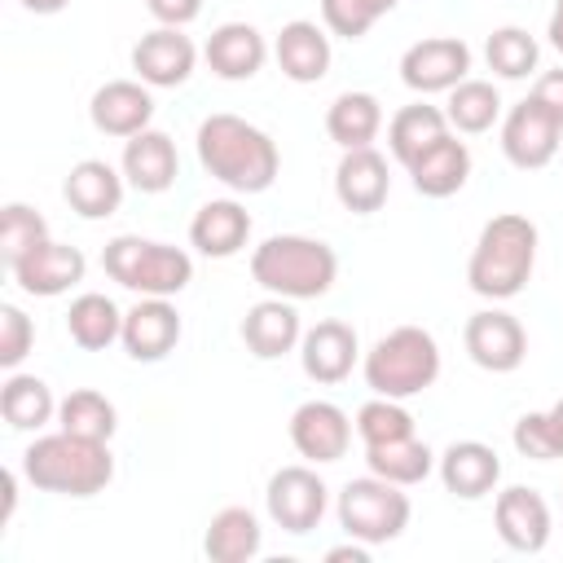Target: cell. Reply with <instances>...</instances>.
<instances>
[{
	"label": "cell",
	"mask_w": 563,
	"mask_h": 563,
	"mask_svg": "<svg viewBox=\"0 0 563 563\" xmlns=\"http://www.w3.org/2000/svg\"><path fill=\"white\" fill-rule=\"evenodd\" d=\"M0 413H4V422L13 431H40V427H48L57 418V400H53L44 378L9 369V378L0 387Z\"/></svg>",
	"instance_id": "1f68e13d"
},
{
	"label": "cell",
	"mask_w": 563,
	"mask_h": 563,
	"mask_svg": "<svg viewBox=\"0 0 563 563\" xmlns=\"http://www.w3.org/2000/svg\"><path fill=\"white\" fill-rule=\"evenodd\" d=\"M303 339V325H299V312H295V299H282V295H268L260 303L246 308L242 317V343L251 356L260 361H277L286 352H295Z\"/></svg>",
	"instance_id": "d6986e66"
},
{
	"label": "cell",
	"mask_w": 563,
	"mask_h": 563,
	"mask_svg": "<svg viewBox=\"0 0 563 563\" xmlns=\"http://www.w3.org/2000/svg\"><path fill=\"white\" fill-rule=\"evenodd\" d=\"M57 427L70 431V435L106 440V444H110V435H114V427H119V413H114V405H110L101 391L79 387V391H70L66 400H57Z\"/></svg>",
	"instance_id": "e575fe53"
},
{
	"label": "cell",
	"mask_w": 563,
	"mask_h": 563,
	"mask_svg": "<svg viewBox=\"0 0 563 563\" xmlns=\"http://www.w3.org/2000/svg\"><path fill=\"white\" fill-rule=\"evenodd\" d=\"M264 501H268V519L277 528L303 537V532H312L321 523L330 497H325V484H321L317 471H308V466H282V471H273Z\"/></svg>",
	"instance_id": "30bf717a"
},
{
	"label": "cell",
	"mask_w": 563,
	"mask_h": 563,
	"mask_svg": "<svg viewBox=\"0 0 563 563\" xmlns=\"http://www.w3.org/2000/svg\"><path fill=\"white\" fill-rule=\"evenodd\" d=\"M88 119H92L97 132L123 136V141L145 132L150 119H154L150 84H141V79H110V84H101L92 92V101H88Z\"/></svg>",
	"instance_id": "2e32d148"
},
{
	"label": "cell",
	"mask_w": 563,
	"mask_h": 563,
	"mask_svg": "<svg viewBox=\"0 0 563 563\" xmlns=\"http://www.w3.org/2000/svg\"><path fill=\"white\" fill-rule=\"evenodd\" d=\"M383 128V106L374 92H339L325 110V136L339 145V150H365L374 145Z\"/></svg>",
	"instance_id": "83f0119b"
},
{
	"label": "cell",
	"mask_w": 563,
	"mask_h": 563,
	"mask_svg": "<svg viewBox=\"0 0 563 563\" xmlns=\"http://www.w3.org/2000/svg\"><path fill=\"white\" fill-rule=\"evenodd\" d=\"M290 444L308 462H339L352 444V422L334 400H303L290 413Z\"/></svg>",
	"instance_id": "5bb4252c"
},
{
	"label": "cell",
	"mask_w": 563,
	"mask_h": 563,
	"mask_svg": "<svg viewBox=\"0 0 563 563\" xmlns=\"http://www.w3.org/2000/svg\"><path fill=\"white\" fill-rule=\"evenodd\" d=\"M211 75L238 84V79H255L264 70V57H268V44L264 35L251 26V22H220L211 35H207V48H202Z\"/></svg>",
	"instance_id": "cb8c5ba5"
},
{
	"label": "cell",
	"mask_w": 563,
	"mask_h": 563,
	"mask_svg": "<svg viewBox=\"0 0 563 563\" xmlns=\"http://www.w3.org/2000/svg\"><path fill=\"white\" fill-rule=\"evenodd\" d=\"M400 0H321V22L330 35L361 40L383 13H391Z\"/></svg>",
	"instance_id": "f35d334b"
},
{
	"label": "cell",
	"mask_w": 563,
	"mask_h": 563,
	"mask_svg": "<svg viewBox=\"0 0 563 563\" xmlns=\"http://www.w3.org/2000/svg\"><path fill=\"white\" fill-rule=\"evenodd\" d=\"M466 70H471V48H466V40H457V35H427V40H418V44H409L405 48V57H400V79H405V88H413V92H449V88H457L462 79H466Z\"/></svg>",
	"instance_id": "ba28073f"
},
{
	"label": "cell",
	"mask_w": 563,
	"mask_h": 563,
	"mask_svg": "<svg viewBox=\"0 0 563 563\" xmlns=\"http://www.w3.org/2000/svg\"><path fill=\"white\" fill-rule=\"evenodd\" d=\"M462 343H466V356L488 374H510L528 356V334H523L519 317H510L506 308L475 312L462 330Z\"/></svg>",
	"instance_id": "8fae6325"
},
{
	"label": "cell",
	"mask_w": 563,
	"mask_h": 563,
	"mask_svg": "<svg viewBox=\"0 0 563 563\" xmlns=\"http://www.w3.org/2000/svg\"><path fill=\"white\" fill-rule=\"evenodd\" d=\"M0 484H4V515H0V519L9 523V515H13V501H18V475H13V471H4V475H0Z\"/></svg>",
	"instance_id": "f6af8a7d"
},
{
	"label": "cell",
	"mask_w": 563,
	"mask_h": 563,
	"mask_svg": "<svg viewBox=\"0 0 563 563\" xmlns=\"http://www.w3.org/2000/svg\"><path fill=\"white\" fill-rule=\"evenodd\" d=\"M66 334H70V343H75V347H84V352H101V347H110V343L123 334V312L114 308V299H110V295L88 290V295L70 299Z\"/></svg>",
	"instance_id": "d6a6232c"
},
{
	"label": "cell",
	"mask_w": 563,
	"mask_h": 563,
	"mask_svg": "<svg viewBox=\"0 0 563 563\" xmlns=\"http://www.w3.org/2000/svg\"><path fill=\"white\" fill-rule=\"evenodd\" d=\"M559 145H563V123L532 97L510 106V114L501 119V154L523 172L545 167L559 154Z\"/></svg>",
	"instance_id": "9c48e42d"
},
{
	"label": "cell",
	"mask_w": 563,
	"mask_h": 563,
	"mask_svg": "<svg viewBox=\"0 0 563 563\" xmlns=\"http://www.w3.org/2000/svg\"><path fill=\"white\" fill-rule=\"evenodd\" d=\"M440 378V343L422 325H396L365 352V383L374 396L409 400Z\"/></svg>",
	"instance_id": "8992f818"
},
{
	"label": "cell",
	"mask_w": 563,
	"mask_h": 563,
	"mask_svg": "<svg viewBox=\"0 0 563 563\" xmlns=\"http://www.w3.org/2000/svg\"><path fill=\"white\" fill-rule=\"evenodd\" d=\"M484 57H488V70L501 75V79H528L541 62V48L537 40L523 31V26H497L484 44Z\"/></svg>",
	"instance_id": "d590c367"
},
{
	"label": "cell",
	"mask_w": 563,
	"mask_h": 563,
	"mask_svg": "<svg viewBox=\"0 0 563 563\" xmlns=\"http://www.w3.org/2000/svg\"><path fill=\"white\" fill-rule=\"evenodd\" d=\"M554 9H563V0H554Z\"/></svg>",
	"instance_id": "681fc988"
},
{
	"label": "cell",
	"mask_w": 563,
	"mask_h": 563,
	"mask_svg": "<svg viewBox=\"0 0 563 563\" xmlns=\"http://www.w3.org/2000/svg\"><path fill=\"white\" fill-rule=\"evenodd\" d=\"M251 238V211L233 198H211L189 220V246L207 260H229Z\"/></svg>",
	"instance_id": "44dd1931"
},
{
	"label": "cell",
	"mask_w": 563,
	"mask_h": 563,
	"mask_svg": "<svg viewBox=\"0 0 563 563\" xmlns=\"http://www.w3.org/2000/svg\"><path fill=\"white\" fill-rule=\"evenodd\" d=\"M510 440H515V449H519L528 462H554V457H563V440H559L550 413H523V418L515 422Z\"/></svg>",
	"instance_id": "ab89813d"
},
{
	"label": "cell",
	"mask_w": 563,
	"mask_h": 563,
	"mask_svg": "<svg viewBox=\"0 0 563 563\" xmlns=\"http://www.w3.org/2000/svg\"><path fill=\"white\" fill-rule=\"evenodd\" d=\"M365 466L378 479H391L400 488H413V484H422L435 471V453L418 435H400V440L365 444Z\"/></svg>",
	"instance_id": "4dcf8cb0"
},
{
	"label": "cell",
	"mask_w": 563,
	"mask_h": 563,
	"mask_svg": "<svg viewBox=\"0 0 563 563\" xmlns=\"http://www.w3.org/2000/svg\"><path fill=\"white\" fill-rule=\"evenodd\" d=\"M101 268L110 273V282H119L132 295H150V299H172L194 282V260L180 246L154 242V238H136V233H119L106 242L101 251Z\"/></svg>",
	"instance_id": "5b68a950"
},
{
	"label": "cell",
	"mask_w": 563,
	"mask_h": 563,
	"mask_svg": "<svg viewBox=\"0 0 563 563\" xmlns=\"http://www.w3.org/2000/svg\"><path fill=\"white\" fill-rule=\"evenodd\" d=\"M356 356H361V343H356V330L347 321H317L299 339V365H303V374L312 383H325V387L343 383L352 374Z\"/></svg>",
	"instance_id": "ac0fdd59"
},
{
	"label": "cell",
	"mask_w": 563,
	"mask_h": 563,
	"mask_svg": "<svg viewBox=\"0 0 563 563\" xmlns=\"http://www.w3.org/2000/svg\"><path fill=\"white\" fill-rule=\"evenodd\" d=\"M449 136V119L440 106H427V101H413V106H400L387 123V145L396 154L400 167H409L418 154H427L435 141Z\"/></svg>",
	"instance_id": "f1b7e54d"
},
{
	"label": "cell",
	"mask_w": 563,
	"mask_h": 563,
	"mask_svg": "<svg viewBox=\"0 0 563 563\" xmlns=\"http://www.w3.org/2000/svg\"><path fill=\"white\" fill-rule=\"evenodd\" d=\"M198 66V48L180 26H154L132 44V70L150 88H180Z\"/></svg>",
	"instance_id": "7c38bea8"
},
{
	"label": "cell",
	"mask_w": 563,
	"mask_h": 563,
	"mask_svg": "<svg viewBox=\"0 0 563 563\" xmlns=\"http://www.w3.org/2000/svg\"><path fill=\"white\" fill-rule=\"evenodd\" d=\"M48 238V224H44V216L35 211V207H26V202H9L4 211H0V255H4V264H13V260H22L31 246H40Z\"/></svg>",
	"instance_id": "74e56055"
},
{
	"label": "cell",
	"mask_w": 563,
	"mask_h": 563,
	"mask_svg": "<svg viewBox=\"0 0 563 563\" xmlns=\"http://www.w3.org/2000/svg\"><path fill=\"white\" fill-rule=\"evenodd\" d=\"M501 114V97L488 79H462L457 88H449V106H444V119L453 132H466V136H479L497 123Z\"/></svg>",
	"instance_id": "836d02e7"
},
{
	"label": "cell",
	"mask_w": 563,
	"mask_h": 563,
	"mask_svg": "<svg viewBox=\"0 0 563 563\" xmlns=\"http://www.w3.org/2000/svg\"><path fill=\"white\" fill-rule=\"evenodd\" d=\"M145 9L158 18V26H189L202 13V0H145Z\"/></svg>",
	"instance_id": "b9f144b4"
},
{
	"label": "cell",
	"mask_w": 563,
	"mask_h": 563,
	"mask_svg": "<svg viewBox=\"0 0 563 563\" xmlns=\"http://www.w3.org/2000/svg\"><path fill=\"white\" fill-rule=\"evenodd\" d=\"M405 172H409V180H413V189H418L422 198H449V194H457V189L466 185V176H471V150H466V141H457V136L449 132V136L435 141L427 154H418Z\"/></svg>",
	"instance_id": "4316f807"
},
{
	"label": "cell",
	"mask_w": 563,
	"mask_h": 563,
	"mask_svg": "<svg viewBox=\"0 0 563 563\" xmlns=\"http://www.w3.org/2000/svg\"><path fill=\"white\" fill-rule=\"evenodd\" d=\"M545 35H550V44L563 53V9H554V13H550V26H545Z\"/></svg>",
	"instance_id": "7dc6e473"
},
{
	"label": "cell",
	"mask_w": 563,
	"mask_h": 563,
	"mask_svg": "<svg viewBox=\"0 0 563 563\" xmlns=\"http://www.w3.org/2000/svg\"><path fill=\"white\" fill-rule=\"evenodd\" d=\"M180 176V158L167 132L145 128L123 141V180L141 194H167Z\"/></svg>",
	"instance_id": "603a6c76"
},
{
	"label": "cell",
	"mask_w": 563,
	"mask_h": 563,
	"mask_svg": "<svg viewBox=\"0 0 563 563\" xmlns=\"http://www.w3.org/2000/svg\"><path fill=\"white\" fill-rule=\"evenodd\" d=\"M356 435L361 444H383V440H400V435H413V418L400 400L391 396H374L356 409Z\"/></svg>",
	"instance_id": "8d00e7d4"
},
{
	"label": "cell",
	"mask_w": 563,
	"mask_h": 563,
	"mask_svg": "<svg viewBox=\"0 0 563 563\" xmlns=\"http://www.w3.org/2000/svg\"><path fill=\"white\" fill-rule=\"evenodd\" d=\"M35 343V321L18 303H0V365L18 369Z\"/></svg>",
	"instance_id": "60d3db41"
},
{
	"label": "cell",
	"mask_w": 563,
	"mask_h": 563,
	"mask_svg": "<svg viewBox=\"0 0 563 563\" xmlns=\"http://www.w3.org/2000/svg\"><path fill=\"white\" fill-rule=\"evenodd\" d=\"M493 523H497V537L519 554H541L550 541V506L537 488H523V484L497 493Z\"/></svg>",
	"instance_id": "9a60e30c"
},
{
	"label": "cell",
	"mask_w": 563,
	"mask_h": 563,
	"mask_svg": "<svg viewBox=\"0 0 563 563\" xmlns=\"http://www.w3.org/2000/svg\"><path fill=\"white\" fill-rule=\"evenodd\" d=\"M435 471H440V484H444L453 497L479 501V497H488V493L497 488V479H501V457H497V449H488L484 440H453V444L440 453Z\"/></svg>",
	"instance_id": "ffe728a7"
},
{
	"label": "cell",
	"mask_w": 563,
	"mask_h": 563,
	"mask_svg": "<svg viewBox=\"0 0 563 563\" xmlns=\"http://www.w3.org/2000/svg\"><path fill=\"white\" fill-rule=\"evenodd\" d=\"M70 0H22V9L26 13H62Z\"/></svg>",
	"instance_id": "bcb514c9"
},
{
	"label": "cell",
	"mask_w": 563,
	"mask_h": 563,
	"mask_svg": "<svg viewBox=\"0 0 563 563\" xmlns=\"http://www.w3.org/2000/svg\"><path fill=\"white\" fill-rule=\"evenodd\" d=\"M532 264H537V224L528 216L501 211L479 229L466 264V282L484 299H515L532 277Z\"/></svg>",
	"instance_id": "3957f363"
},
{
	"label": "cell",
	"mask_w": 563,
	"mask_h": 563,
	"mask_svg": "<svg viewBox=\"0 0 563 563\" xmlns=\"http://www.w3.org/2000/svg\"><path fill=\"white\" fill-rule=\"evenodd\" d=\"M391 194V176H387V158L365 145V150H343L339 167H334V198L352 211V216H374Z\"/></svg>",
	"instance_id": "e0dca14e"
},
{
	"label": "cell",
	"mask_w": 563,
	"mask_h": 563,
	"mask_svg": "<svg viewBox=\"0 0 563 563\" xmlns=\"http://www.w3.org/2000/svg\"><path fill=\"white\" fill-rule=\"evenodd\" d=\"M325 563H369V545L356 541V545H334L325 550Z\"/></svg>",
	"instance_id": "ee69618b"
},
{
	"label": "cell",
	"mask_w": 563,
	"mask_h": 563,
	"mask_svg": "<svg viewBox=\"0 0 563 563\" xmlns=\"http://www.w3.org/2000/svg\"><path fill=\"white\" fill-rule=\"evenodd\" d=\"M545 413H550V422H554V431H559V440H563V396H559V400H554Z\"/></svg>",
	"instance_id": "c3c4849f"
},
{
	"label": "cell",
	"mask_w": 563,
	"mask_h": 563,
	"mask_svg": "<svg viewBox=\"0 0 563 563\" xmlns=\"http://www.w3.org/2000/svg\"><path fill=\"white\" fill-rule=\"evenodd\" d=\"M123 352L132 361H163L176 343H180V312L167 299H141L136 308L123 312V334H119Z\"/></svg>",
	"instance_id": "7402d4cb"
},
{
	"label": "cell",
	"mask_w": 563,
	"mask_h": 563,
	"mask_svg": "<svg viewBox=\"0 0 563 563\" xmlns=\"http://www.w3.org/2000/svg\"><path fill=\"white\" fill-rule=\"evenodd\" d=\"M84 268H88L84 251L79 246H66V242H53V238H44L40 246H31L22 260L9 264L13 282L26 295H40V299H57L70 286H79L84 282Z\"/></svg>",
	"instance_id": "4fadbf2b"
},
{
	"label": "cell",
	"mask_w": 563,
	"mask_h": 563,
	"mask_svg": "<svg viewBox=\"0 0 563 563\" xmlns=\"http://www.w3.org/2000/svg\"><path fill=\"white\" fill-rule=\"evenodd\" d=\"M251 277L268 295L282 299H317L339 277V255L321 238L303 233H273L251 251Z\"/></svg>",
	"instance_id": "277c9868"
},
{
	"label": "cell",
	"mask_w": 563,
	"mask_h": 563,
	"mask_svg": "<svg viewBox=\"0 0 563 563\" xmlns=\"http://www.w3.org/2000/svg\"><path fill=\"white\" fill-rule=\"evenodd\" d=\"M273 57H277V66H282L286 79H295V84H317V79H325V70H330V35H325L317 22L295 18V22H286V26L277 31Z\"/></svg>",
	"instance_id": "d4e9b609"
},
{
	"label": "cell",
	"mask_w": 563,
	"mask_h": 563,
	"mask_svg": "<svg viewBox=\"0 0 563 563\" xmlns=\"http://www.w3.org/2000/svg\"><path fill=\"white\" fill-rule=\"evenodd\" d=\"M339 523L352 541H365V545L396 541L409 528V497L400 484L378 475L347 479L339 493Z\"/></svg>",
	"instance_id": "52a82bcc"
},
{
	"label": "cell",
	"mask_w": 563,
	"mask_h": 563,
	"mask_svg": "<svg viewBox=\"0 0 563 563\" xmlns=\"http://www.w3.org/2000/svg\"><path fill=\"white\" fill-rule=\"evenodd\" d=\"M62 198L70 202L75 216L84 220H106L123 202V176L106 158H79L62 185Z\"/></svg>",
	"instance_id": "484cf974"
},
{
	"label": "cell",
	"mask_w": 563,
	"mask_h": 563,
	"mask_svg": "<svg viewBox=\"0 0 563 563\" xmlns=\"http://www.w3.org/2000/svg\"><path fill=\"white\" fill-rule=\"evenodd\" d=\"M22 475L40 493L57 497H92L114 479V457L106 440H84L70 431L40 435L22 453Z\"/></svg>",
	"instance_id": "7a4b0ae2"
},
{
	"label": "cell",
	"mask_w": 563,
	"mask_h": 563,
	"mask_svg": "<svg viewBox=\"0 0 563 563\" xmlns=\"http://www.w3.org/2000/svg\"><path fill=\"white\" fill-rule=\"evenodd\" d=\"M198 163L233 194H264L277 180L282 154L264 128L238 114H207L198 123Z\"/></svg>",
	"instance_id": "6da1fadb"
},
{
	"label": "cell",
	"mask_w": 563,
	"mask_h": 563,
	"mask_svg": "<svg viewBox=\"0 0 563 563\" xmlns=\"http://www.w3.org/2000/svg\"><path fill=\"white\" fill-rule=\"evenodd\" d=\"M537 106H545L559 123H563V66L559 70H545V75H537V84H532V92H528Z\"/></svg>",
	"instance_id": "7bdbcfd3"
},
{
	"label": "cell",
	"mask_w": 563,
	"mask_h": 563,
	"mask_svg": "<svg viewBox=\"0 0 563 563\" xmlns=\"http://www.w3.org/2000/svg\"><path fill=\"white\" fill-rule=\"evenodd\" d=\"M260 545H264V532L246 506H224L220 515H211L202 537V550L211 563H246L260 554Z\"/></svg>",
	"instance_id": "f546056e"
}]
</instances>
